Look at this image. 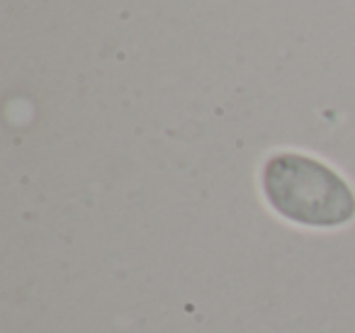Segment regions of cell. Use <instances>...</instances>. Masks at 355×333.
<instances>
[{"instance_id":"cell-1","label":"cell","mask_w":355,"mask_h":333,"mask_svg":"<svg viewBox=\"0 0 355 333\" xmlns=\"http://www.w3.org/2000/svg\"><path fill=\"white\" fill-rule=\"evenodd\" d=\"M263 192L277 214L302 226L334 229L355 216V195L348 182L321 161L302 153L268 158Z\"/></svg>"}]
</instances>
